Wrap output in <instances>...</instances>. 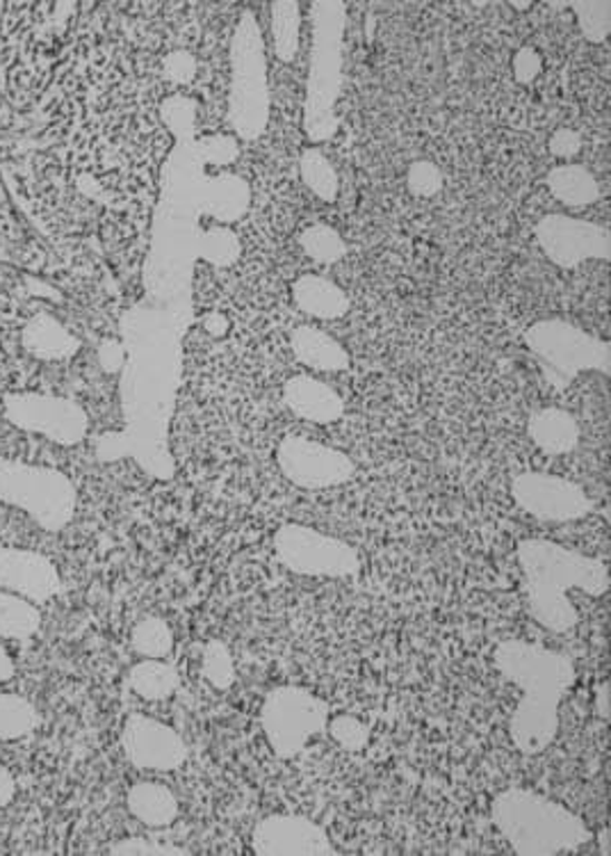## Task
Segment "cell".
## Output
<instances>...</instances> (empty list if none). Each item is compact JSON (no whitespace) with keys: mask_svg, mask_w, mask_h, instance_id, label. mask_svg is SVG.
Returning <instances> with one entry per match:
<instances>
[{"mask_svg":"<svg viewBox=\"0 0 611 856\" xmlns=\"http://www.w3.org/2000/svg\"><path fill=\"white\" fill-rule=\"evenodd\" d=\"M495 667L523 697L511 717V740L523 756L545 751L559 731V706L575 683V665L569 656L523 642L504 640L495 649Z\"/></svg>","mask_w":611,"mask_h":856,"instance_id":"6da1fadb","label":"cell"},{"mask_svg":"<svg viewBox=\"0 0 611 856\" xmlns=\"http://www.w3.org/2000/svg\"><path fill=\"white\" fill-rule=\"evenodd\" d=\"M519 562L525 578L530 614L552 633H569L580 621L578 608L569 599L571 590H582L589 597L609 592V567L602 560L548 539H523L519 544Z\"/></svg>","mask_w":611,"mask_h":856,"instance_id":"7a4b0ae2","label":"cell"},{"mask_svg":"<svg viewBox=\"0 0 611 856\" xmlns=\"http://www.w3.org/2000/svg\"><path fill=\"white\" fill-rule=\"evenodd\" d=\"M491 820L519 856L571 854L593 838L571 808L525 788L500 793L491 804Z\"/></svg>","mask_w":611,"mask_h":856,"instance_id":"3957f363","label":"cell"},{"mask_svg":"<svg viewBox=\"0 0 611 856\" xmlns=\"http://www.w3.org/2000/svg\"><path fill=\"white\" fill-rule=\"evenodd\" d=\"M313 43L304 104V132L311 142L336 138L341 119L336 104L343 89V39L347 8L343 0H315L311 3Z\"/></svg>","mask_w":611,"mask_h":856,"instance_id":"277c9868","label":"cell"},{"mask_svg":"<svg viewBox=\"0 0 611 856\" xmlns=\"http://www.w3.org/2000/svg\"><path fill=\"white\" fill-rule=\"evenodd\" d=\"M269 121L265 39L254 12L245 10L230 39L228 124L243 140H256Z\"/></svg>","mask_w":611,"mask_h":856,"instance_id":"5b68a950","label":"cell"},{"mask_svg":"<svg viewBox=\"0 0 611 856\" xmlns=\"http://www.w3.org/2000/svg\"><path fill=\"white\" fill-rule=\"evenodd\" d=\"M525 345L554 391H566L587 371L607 377L611 373V345L566 321L534 323L525 332Z\"/></svg>","mask_w":611,"mask_h":856,"instance_id":"8992f818","label":"cell"},{"mask_svg":"<svg viewBox=\"0 0 611 856\" xmlns=\"http://www.w3.org/2000/svg\"><path fill=\"white\" fill-rule=\"evenodd\" d=\"M0 501L23 510L39 528L58 532L73 519L78 495L56 469L0 460Z\"/></svg>","mask_w":611,"mask_h":856,"instance_id":"52a82bcc","label":"cell"},{"mask_svg":"<svg viewBox=\"0 0 611 856\" xmlns=\"http://www.w3.org/2000/svg\"><path fill=\"white\" fill-rule=\"evenodd\" d=\"M260 725L278 758L297 756L313 736L328 727V704L297 686L274 688L260 710Z\"/></svg>","mask_w":611,"mask_h":856,"instance_id":"ba28073f","label":"cell"},{"mask_svg":"<svg viewBox=\"0 0 611 856\" xmlns=\"http://www.w3.org/2000/svg\"><path fill=\"white\" fill-rule=\"evenodd\" d=\"M274 551L276 560L297 575L354 578L361 573V558L354 547L308 525H280L274 534Z\"/></svg>","mask_w":611,"mask_h":856,"instance_id":"9c48e42d","label":"cell"},{"mask_svg":"<svg viewBox=\"0 0 611 856\" xmlns=\"http://www.w3.org/2000/svg\"><path fill=\"white\" fill-rule=\"evenodd\" d=\"M6 419L26 432L41 434L60 445H76L87 436V414L69 397L41 393L6 395Z\"/></svg>","mask_w":611,"mask_h":856,"instance_id":"30bf717a","label":"cell"},{"mask_svg":"<svg viewBox=\"0 0 611 856\" xmlns=\"http://www.w3.org/2000/svg\"><path fill=\"white\" fill-rule=\"evenodd\" d=\"M515 505L545 523H571L593 512V501L584 489L552 473H521L511 482Z\"/></svg>","mask_w":611,"mask_h":856,"instance_id":"8fae6325","label":"cell"},{"mask_svg":"<svg viewBox=\"0 0 611 856\" xmlns=\"http://www.w3.org/2000/svg\"><path fill=\"white\" fill-rule=\"evenodd\" d=\"M534 236L548 260L561 269H573L591 258L609 260L611 256L609 229L589 219L552 213L536 224Z\"/></svg>","mask_w":611,"mask_h":856,"instance_id":"7c38bea8","label":"cell"},{"mask_svg":"<svg viewBox=\"0 0 611 856\" xmlns=\"http://www.w3.org/2000/svg\"><path fill=\"white\" fill-rule=\"evenodd\" d=\"M276 462L286 480L311 491L345 484L356 473L354 460L347 457L343 450L293 434L278 443Z\"/></svg>","mask_w":611,"mask_h":856,"instance_id":"4fadbf2b","label":"cell"},{"mask_svg":"<svg viewBox=\"0 0 611 856\" xmlns=\"http://www.w3.org/2000/svg\"><path fill=\"white\" fill-rule=\"evenodd\" d=\"M121 747L137 770H178L187 760V745L171 727L147 715H130L124 725Z\"/></svg>","mask_w":611,"mask_h":856,"instance_id":"5bb4252c","label":"cell"},{"mask_svg":"<svg viewBox=\"0 0 611 856\" xmlns=\"http://www.w3.org/2000/svg\"><path fill=\"white\" fill-rule=\"evenodd\" d=\"M258 856H336L338 849L328 834L304 816H269L260 820L252 836Z\"/></svg>","mask_w":611,"mask_h":856,"instance_id":"9a60e30c","label":"cell"},{"mask_svg":"<svg viewBox=\"0 0 611 856\" xmlns=\"http://www.w3.org/2000/svg\"><path fill=\"white\" fill-rule=\"evenodd\" d=\"M62 588L56 564L35 551L0 547V590L32 603L51 601Z\"/></svg>","mask_w":611,"mask_h":856,"instance_id":"2e32d148","label":"cell"},{"mask_svg":"<svg viewBox=\"0 0 611 856\" xmlns=\"http://www.w3.org/2000/svg\"><path fill=\"white\" fill-rule=\"evenodd\" d=\"M284 402L295 416L319 425L336 423L345 414V400L332 386L311 375L288 380L284 386Z\"/></svg>","mask_w":611,"mask_h":856,"instance_id":"e0dca14e","label":"cell"},{"mask_svg":"<svg viewBox=\"0 0 611 856\" xmlns=\"http://www.w3.org/2000/svg\"><path fill=\"white\" fill-rule=\"evenodd\" d=\"M199 213L210 215L219 222L240 219L252 204L249 184L240 176L221 174V176H201Z\"/></svg>","mask_w":611,"mask_h":856,"instance_id":"ac0fdd59","label":"cell"},{"mask_svg":"<svg viewBox=\"0 0 611 856\" xmlns=\"http://www.w3.org/2000/svg\"><path fill=\"white\" fill-rule=\"evenodd\" d=\"M23 347L41 358V362H60V358H69L80 350V341L62 327L53 315H35L32 321L23 327Z\"/></svg>","mask_w":611,"mask_h":856,"instance_id":"d6986e66","label":"cell"},{"mask_svg":"<svg viewBox=\"0 0 611 856\" xmlns=\"http://www.w3.org/2000/svg\"><path fill=\"white\" fill-rule=\"evenodd\" d=\"M293 299L299 311L319 321H338L349 311L345 291L319 275L299 277L293 284Z\"/></svg>","mask_w":611,"mask_h":856,"instance_id":"ffe728a7","label":"cell"},{"mask_svg":"<svg viewBox=\"0 0 611 856\" xmlns=\"http://www.w3.org/2000/svg\"><path fill=\"white\" fill-rule=\"evenodd\" d=\"M293 352L299 364L313 371L338 373L349 368L347 350L336 338L311 325H302L293 332Z\"/></svg>","mask_w":611,"mask_h":856,"instance_id":"44dd1931","label":"cell"},{"mask_svg":"<svg viewBox=\"0 0 611 856\" xmlns=\"http://www.w3.org/2000/svg\"><path fill=\"white\" fill-rule=\"evenodd\" d=\"M528 434L548 455L573 453L580 443L578 421L563 410H539L528 423Z\"/></svg>","mask_w":611,"mask_h":856,"instance_id":"7402d4cb","label":"cell"},{"mask_svg":"<svg viewBox=\"0 0 611 856\" xmlns=\"http://www.w3.org/2000/svg\"><path fill=\"white\" fill-rule=\"evenodd\" d=\"M128 810L147 827H169L178 818V799L162 784L139 781L128 793Z\"/></svg>","mask_w":611,"mask_h":856,"instance_id":"603a6c76","label":"cell"},{"mask_svg":"<svg viewBox=\"0 0 611 856\" xmlns=\"http://www.w3.org/2000/svg\"><path fill=\"white\" fill-rule=\"evenodd\" d=\"M548 188L563 206H591L600 199L595 176L584 165H561L548 174Z\"/></svg>","mask_w":611,"mask_h":856,"instance_id":"cb8c5ba5","label":"cell"},{"mask_svg":"<svg viewBox=\"0 0 611 856\" xmlns=\"http://www.w3.org/2000/svg\"><path fill=\"white\" fill-rule=\"evenodd\" d=\"M130 688L147 701L169 699L178 688V671L160 658H147L130 669Z\"/></svg>","mask_w":611,"mask_h":856,"instance_id":"d4e9b609","label":"cell"},{"mask_svg":"<svg viewBox=\"0 0 611 856\" xmlns=\"http://www.w3.org/2000/svg\"><path fill=\"white\" fill-rule=\"evenodd\" d=\"M272 35L276 58L280 62H293L302 39V8L297 0H276L272 3Z\"/></svg>","mask_w":611,"mask_h":856,"instance_id":"484cf974","label":"cell"},{"mask_svg":"<svg viewBox=\"0 0 611 856\" xmlns=\"http://www.w3.org/2000/svg\"><path fill=\"white\" fill-rule=\"evenodd\" d=\"M41 617L32 601L0 590V638L28 640L39 630Z\"/></svg>","mask_w":611,"mask_h":856,"instance_id":"4316f807","label":"cell"},{"mask_svg":"<svg viewBox=\"0 0 611 856\" xmlns=\"http://www.w3.org/2000/svg\"><path fill=\"white\" fill-rule=\"evenodd\" d=\"M299 171L306 188L322 201H336L341 181L334 165L328 163V158L319 149H304L299 158Z\"/></svg>","mask_w":611,"mask_h":856,"instance_id":"83f0119b","label":"cell"},{"mask_svg":"<svg viewBox=\"0 0 611 856\" xmlns=\"http://www.w3.org/2000/svg\"><path fill=\"white\" fill-rule=\"evenodd\" d=\"M37 722V710L28 699L0 692V740L23 738L35 731Z\"/></svg>","mask_w":611,"mask_h":856,"instance_id":"f1b7e54d","label":"cell"},{"mask_svg":"<svg viewBox=\"0 0 611 856\" xmlns=\"http://www.w3.org/2000/svg\"><path fill=\"white\" fill-rule=\"evenodd\" d=\"M132 649L145 658H165L174 649V630L160 617H147L132 628Z\"/></svg>","mask_w":611,"mask_h":856,"instance_id":"f546056e","label":"cell"},{"mask_svg":"<svg viewBox=\"0 0 611 856\" xmlns=\"http://www.w3.org/2000/svg\"><path fill=\"white\" fill-rule=\"evenodd\" d=\"M299 245L317 263H338L347 254V245L343 236L328 227V224H313V227L304 229L299 236Z\"/></svg>","mask_w":611,"mask_h":856,"instance_id":"4dcf8cb0","label":"cell"},{"mask_svg":"<svg viewBox=\"0 0 611 856\" xmlns=\"http://www.w3.org/2000/svg\"><path fill=\"white\" fill-rule=\"evenodd\" d=\"M575 12L582 37L591 43H602L611 32V3L609 0H575L569 3Z\"/></svg>","mask_w":611,"mask_h":856,"instance_id":"1f68e13d","label":"cell"},{"mask_svg":"<svg viewBox=\"0 0 611 856\" xmlns=\"http://www.w3.org/2000/svg\"><path fill=\"white\" fill-rule=\"evenodd\" d=\"M197 254L217 267H228L240 258V240L230 229H208L197 243Z\"/></svg>","mask_w":611,"mask_h":856,"instance_id":"d6a6232c","label":"cell"},{"mask_svg":"<svg viewBox=\"0 0 611 856\" xmlns=\"http://www.w3.org/2000/svg\"><path fill=\"white\" fill-rule=\"evenodd\" d=\"M201 673H204V679L210 681V686L217 690H228L233 686L235 667H233L230 651L226 649L224 642L210 640L206 645L204 656H201Z\"/></svg>","mask_w":611,"mask_h":856,"instance_id":"836d02e7","label":"cell"},{"mask_svg":"<svg viewBox=\"0 0 611 856\" xmlns=\"http://www.w3.org/2000/svg\"><path fill=\"white\" fill-rule=\"evenodd\" d=\"M406 184H408V190L413 197H422V199H430L434 195H438L443 190V171L436 163L432 160H415L411 167H408V174H406Z\"/></svg>","mask_w":611,"mask_h":856,"instance_id":"e575fe53","label":"cell"},{"mask_svg":"<svg viewBox=\"0 0 611 856\" xmlns=\"http://www.w3.org/2000/svg\"><path fill=\"white\" fill-rule=\"evenodd\" d=\"M328 734L347 751H363L369 742V729L352 715H338L328 722Z\"/></svg>","mask_w":611,"mask_h":856,"instance_id":"d590c367","label":"cell"},{"mask_svg":"<svg viewBox=\"0 0 611 856\" xmlns=\"http://www.w3.org/2000/svg\"><path fill=\"white\" fill-rule=\"evenodd\" d=\"M195 151L204 165H230L238 158V142L228 135H208L195 145Z\"/></svg>","mask_w":611,"mask_h":856,"instance_id":"8d00e7d4","label":"cell"},{"mask_svg":"<svg viewBox=\"0 0 611 856\" xmlns=\"http://www.w3.org/2000/svg\"><path fill=\"white\" fill-rule=\"evenodd\" d=\"M110 854L115 856H183L187 849L174 847V845H160L151 843L147 838H126L110 847Z\"/></svg>","mask_w":611,"mask_h":856,"instance_id":"74e56055","label":"cell"},{"mask_svg":"<svg viewBox=\"0 0 611 856\" xmlns=\"http://www.w3.org/2000/svg\"><path fill=\"white\" fill-rule=\"evenodd\" d=\"M162 73L174 85H187L197 76V60L190 51H171L162 60Z\"/></svg>","mask_w":611,"mask_h":856,"instance_id":"f35d334b","label":"cell"},{"mask_svg":"<svg viewBox=\"0 0 611 856\" xmlns=\"http://www.w3.org/2000/svg\"><path fill=\"white\" fill-rule=\"evenodd\" d=\"M541 69H543V60H541V56H539L532 47H523L519 53L513 56V76H515V82L530 85L532 80H536V76L541 73Z\"/></svg>","mask_w":611,"mask_h":856,"instance_id":"ab89813d","label":"cell"},{"mask_svg":"<svg viewBox=\"0 0 611 856\" xmlns=\"http://www.w3.org/2000/svg\"><path fill=\"white\" fill-rule=\"evenodd\" d=\"M548 149H550V154L554 158H563V160L578 156L580 149H582L580 132L573 130V128H559V130H554L550 142H548Z\"/></svg>","mask_w":611,"mask_h":856,"instance_id":"60d3db41","label":"cell"},{"mask_svg":"<svg viewBox=\"0 0 611 856\" xmlns=\"http://www.w3.org/2000/svg\"><path fill=\"white\" fill-rule=\"evenodd\" d=\"M99 364L106 373H119L126 364V350L117 341H108L99 347Z\"/></svg>","mask_w":611,"mask_h":856,"instance_id":"b9f144b4","label":"cell"},{"mask_svg":"<svg viewBox=\"0 0 611 856\" xmlns=\"http://www.w3.org/2000/svg\"><path fill=\"white\" fill-rule=\"evenodd\" d=\"M201 325H204V329H206L210 336H215V338H221V336L228 332V321H226V315H221L219 311H210V313H206L204 318H201Z\"/></svg>","mask_w":611,"mask_h":856,"instance_id":"7bdbcfd3","label":"cell"},{"mask_svg":"<svg viewBox=\"0 0 611 856\" xmlns=\"http://www.w3.org/2000/svg\"><path fill=\"white\" fill-rule=\"evenodd\" d=\"M17 793V781L8 768L0 765V806H8L14 799Z\"/></svg>","mask_w":611,"mask_h":856,"instance_id":"ee69618b","label":"cell"},{"mask_svg":"<svg viewBox=\"0 0 611 856\" xmlns=\"http://www.w3.org/2000/svg\"><path fill=\"white\" fill-rule=\"evenodd\" d=\"M609 697H611V688H609V681H604V683L598 686V690H595V712H598V717L604 719V722H609V717H611Z\"/></svg>","mask_w":611,"mask_h":856,"instance_id":"f6af8a7d","label":"cell"},{"mask_svg":"<svg viewBox=\"0 0 611 856\" xmlns=\"http://www.w3.org/2000/svg\"><path fill=\"white\" fill-rule=\"evenodd\" d=\"M12 676H14V662H12L10 653L3 647H0V683L10 681Z\"/></svg>","mask_w":611,"mask_h":856,"instance_id":"bcb514c9","label":"cell"},{"mask_svg":"<svg viewBox=\"0 0 611 856\" xmlns=\"http://www.w3.org/2000/svg\"><path fill=\"white\" fill-rule=\"evenodd\" d=\"M598 845H600V854H604V856L611 854V834H609V829H602V834L598 836Z\"/></svg>","mask_w":611,"mask_h":856,"instance_id":"7dc6e473","label":"cell"},{"mask_svg":"<svg viewBox=\"0 0 611 856\" xmlns=\"http://www.w3.org/2000/svg\"><path fill=\"white\" fill-rule=\"evenodd\" d=\"M511 6H513V8H532V3H519V0H513Z\"/></svg>","mask_w":611,"mask_h":856,"instance_id":"c3c4849f","label":"cell"}]
</instances>
